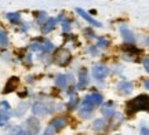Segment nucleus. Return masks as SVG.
Here are the masks:
<instances>
[{"label": "nucleus", "mask_w": 149, "mask_h": 135, "mask_svg": "<svg viewBox=\"0 0 149 135\" xmlns=\"http://www.w3.org/2000/svg\"><path fill=\"white\" fill-rule=\"evenodd\" d=\"M128 112H138V110H149V95H138L127 103Z\"/></svg>", "instance_id": "nucleus-1"}, {"label": "nucleus", "mask_w": 149, "mask_h": 135, "mask_svg": "<svg viewBox=\"0 0 149 135\" xmlns=\"http://www.w3.org/2000/svg\"><path fill=\"white\" fill-rule=\"evenodd\" d=\"M70 58H72V55H70L69 50L66 48H59L57 53H55V55H54V62L57 64V65L59 66H65L69 64Z\"/></svg>", "instance_id": "nucleus-2"}, {"label": "nucleus", "mask_w": 149, "mask_h": 135, "mask_svg": "<svg viewBox=\"0 0 149 135\" xmlns=\"http://www.w3.org/2000/svg\"><path fill=\"white\" fill-rule=\"evenodd\" d=\"M102 103V97L100 94H90V95H87L84 98V101H83V106L86 108H90V109H94L95 106L98 105H101Z\"/></svg>", "instance_id": "nucleus-3"}, {"label": "nucleus", "mask_w": 149, "mask_h": 135, "mask_svg": "<svg viewBox=\"0 0 149 135\" xmlns=\"http://www.w3.org/2000/svg\"><path fill=\"white\" fill-rule=\"evenodd\" d=\"M28 132L31 135H37L39 131H40V121L36 119V117H29L28 119Z\"/></svg>", "instance_id": "nucleus-4"}, {"label": "nucleus", "mask_w": 149, "mask_h": 135, "mask_svg": "<svg viewBox=\"0 0 149 135\" xmlns=\"http://www.w3.org/2000/svg\"><path fill=\"white\" fill-rule=\"evenodd\" d=\"M76 12H77V14H79V15L81 17V18H84V19H86L87 22H88V24H91L93 26L102 28V24H101V22H98L97 19H94V18H93L91 15H88V14H87V12H86V11L83 10V8H79V7H77V8H76Z\"/></svg>", "instance_id": "nucleus-5"}, {"label": "nucleus", "mask_w": 149, "mask_h": 135, "mask_svg": "<svg viewBox=\"0 0 149 135\" xmlns=\"http://www.w3.org/2000/svg\"><path fill=\"white\" fill-rule=\"evenodd\" d=\"M93 76H94L95 79H98V80L105 79L108 76V68L107 66H102V65L94 66V68H93Z\"/></svg>", "instance_id": "nucleus-6"}, {"label": "nucleus", "mask_w": 149, "mask_h": 135, "mask_svg": "<svg viewBox=\"0 0 149 135\" xmlns=\"http://www.w3.org/2000/svg\"><path fill=\"white\" fill-rule=\"evenodd\" d=\"M117 91L120 92V94H130V92L133 91V83H130V81H120L119 84H117Z\"/></svg>", "instance_id": "nucleus-7"}, {"label": "nucleus", "mask_w": 149, "mask_h": 135, "mask_svg": "<svg viewBox=\"0 0 149 135\" xmlns=\"http://www.w3.org/2000/svg\"><path fill=\"white\" fill-rule=\"evenodd\" d=\"M55 24H57V18H48L47 21L42 25V32L43 33L51 32L54 29V26H55Z\"/></svg>", "instance_id": "nucleus-8"}, {"label": "nucleus", "mask_w": 149, "mask_h": 135, "mask_svg": "<svg viewBox=\"0 0 149 135\" xmlns=\"http://www.w3.org/2000/svg\"><path fill=\"white\" fill-rule=\"evenodd\" d=\"M120 32H122L123 39H124L127 43H134V35L130 32V30H128L127 26L122 25V26H120Z\"/></svg>", "instance_id": "nucleus-9"}, {"label": "nucleus", "mask_w": 149, "mask_h": 135, "mask_svg": "<svg viewBox=\"0 0 149 135\" xmlns=\"http://www.w3.org/2000/svg\"><path fill=\"white\" fill-rule=\"evenodd\" d=\"M87 83H88V79H87V70L83 69L80 70V75H79V83H77V88L81 90V88H84L87 86Z\"/></svg>", "instance_id": "nucleus-10"}, {"label": "nucleus", "mask_w": 149, "mask_h": 135, "mask_svg": "<svg viewBox=\"0 0 149 135\" xmlns=\"http://www.w3.org/2000/svg\"><path fill=\"white\" fill-rule=\"evenodd\" d=\"M32 110H33V113L36 114V116H46V114H47V109H46V106L42 105L40 102L35 103V105H33V108H32Z\"/></svg>", "instance_id": "nucleus-11"}, {"label": "nucleus", "mask_w": 149, "mask_h": 135, "mask_svg": "<svg viewBox=\"0 0 149 135\" xmlns=\"http://www.w3.org/2000/svg\"><path fill=\"white\" fill-rule=\"evenodd\" d=\"M17 86H18V79H17V77H11L10 80H8V83L6 84L4 92H11V91H14V90L17 88Z\"/></svg>", "instance_id": "nucleus-12"}, {"label": "nucleus", "mask_w": 149, "mask_h": 135, "mask_svg": "<svg viewBox=\"0 0 149 135\" xmlns=\"http://www.w3.org/2000/svg\"><path fill=\"white\" fill-rule=\"evenodd\" d=\"M65 124H66V120L64 117H57V119H54L51 121V125H53L55 130H61V128H64Z\"/></svg>", "instance_id": "nucleus-13"}, {"label": "nucleus", "mask_w": 149, "mask_h": 135, "mask_svg": "<svg viewBox=\"0 0 149 135\" xmlns=\"http://www.w3.org/2000/svg\"><path fill=\"white\" fill-rule=\"evenodd\" d=\"M66 76L65 75H58L57 76V79H55V84L59 87V88H65L66 87Z\"/></svg>", "instance_id": "nucleus-14"}, {"label": "nucleus", "mask_w": 149, "mask_h": 135, "mask_svg": "<svg viewBox=\"0 0 149 135\" xmlns=\"http://www.w3.org/2000/svg\"><path fill=\"white\" fill-rule=\"evenodd\" d=\"M6 17H7V18L13 22V24H18V22H19V19H21V17H19V14H18V12H8Z\"/></svg>", "instance_id": "nucleus-15"}, {"label": "nucleus", "mask_w": 149, "mask_h": 135, "mask_svg": "<svg viewBox=\"0 0 149 135\" xmlns=\"http://www.w3.org/2000/svg\"><path fill=\"white\" fill-rule=\"evenodd\" d=\"M113 108H112V103H108V105H105L104 108H102V113L105 114V116H108V117H111V116H113Z\"/></svg>", "instance_id": "nucleus-16"}, {"label": "nucleus", "mask_w": 149, "mask_h": 135, "mask_svg": "<svg viewBox=\"0 0 149 135\" xmlns=\"http://www.w3.org/2000/svg\"><path fill=\"white\" fill-rule=\"evenodd\" d=\"M51 50H53V44H51V42H50V40H43L42 51H44V53H50Z\"/></svg>", "instance_id": "nucleus-17"}, {"label": "nucleus", "mask_w": 149, "mask_h": 135, "mask_svg": "<svg viewBox=\"0 0 149 135\" xmlns=\"http://www.w3.org/2000/svg\"><path fill=\"white\" fill-rule=\"evenodd\" d=\"M48 19V17H47V14L44 12V11H39L37 12V24H44V22Z\"/></svg>", "instance_id": "nucleus-18"}, {"label": "nucleus", "mask_w": 149, "mask_h": 135, "mask_svg": "<svg viewBox=\"0 0 149 135\" xmlns=\"http://www.w3.org/2000/svg\"><path fill=\"white\" fill-rule=\"evenodd\" d=\"M104 125H105V121H104L102 119H98V120H95V121H94L93 128L98 131V130H101V128H104Z\"/></svg>", "instance_id": "nucleus-19"}, {"label": "nucleus", "mask_w": 149, "mask_h": 135, "mask_svg": "<svg viewBox=\"0 0 149 135\" xmlns=\"http://www.w3.org/2000/svg\"><path fill=\"white\" fill-rule=\"evenodd\" d=\"M91 110L93 109H90V108H86V106H83V108L80 109V112H79V114L81 116V117H88L91 114Z\"/></svg>", "instance_id": "nucleus-20"}, {"label": "nucleus", "mask_w": 149, "mask_h": 135, "mask_svg": "<svg viewBox=\"0 0 149 135\" xmlns=\"http://www.w3.org/2000/svg\"><path fill=\"white\" fill-rule=\"evenodd\" d=\"M8 43V39H7V35H6L3 30H0V46H6Z\"/></svg>", "instance_id": "nucleus-21"}, {"label": "nucleus", "mask_w": 149, "mask_h": 135, "mask_svg": "<svg viewBox=\"0 0 149 135\" xmlns=\"http://www.w3.org/2000/svg\"><path fill=\"white\" fill-rule=\"evenodd\" d=\"M107 46H108V42L105 40V39H102V37L98 39V47H101V48H105Z\"/></svg>", "instance_id": "nucleus-22"}, {"label": "nucleus", "mask_w": 149, "mask_h": 135, "mask_svg": "<svg viewBox=\"0 0 149 135\" xmlns=\"http://www.w3.org/2000/svg\"><path fill=\"white\" fill-rule=\"evenodd\" d=\"M54 130H55V128H54L53 125H48L47 130H46V132H44V134H46V135H53L54 134Z\"/></svg>", "instance_id": "nucleus-23"}, {"label": "nucleus", "mask_w": 149, "mask_h": 135, "mask_svg": "<svg viewBox=\"0 0 149 135\" xmlns=\"http://www.w3.org/2000/svg\"><path fill=\"white\" fill-rule=\"evenodd\" d=\"M31 50H33V51H40V50H42V44H32V46H31Z\"/></svg>", "instance_id": "nucleus-24"}, {"label": "nucleus", "mask_w": 149, "mask_h": 135, "mask_svg": "<svg viewBox=\"0 0 149 135\" xmlns=\"http://www.w3.org/2000/svg\"><path fill=\"white\" fill-rule=\"evenodd\" d=\"M144 66H145V70L149 73V58H145L144 60Z\"/></svg>", "instance_id": "nucleus-25"}, {"label": "nucleus", "mask_w": 149, "mask_h": 135, "mask_svg": "<svg viewBox=\"0 0 149 135\" xmlns=\"http://www.w3.org/2000/svg\"><path fill=\"white\" fill-rule=\"evenodd\" d=\"M141 135H149V130L146 127H142V128H141Z\"/></svg>", "instance_id": "nucleus-26"}, {"label": "nucleus", "mask_w": 149, "mask_h": 135, "mask_svg": "<svg viewBox=\"0 0 149 135\" xmlns=\"http://www.w3.org/2000/svg\"><path fill=\"white\" fill-rule=\"evenodd\" d=\"M62 28L64 30H69V22H62Z\"/></svg>", "instance_id": "nucleus-27"}, {"label": "nucleus", "mask_w": 149, "mask_h": 135, "mask_svg": "<svg viewBox=\"0 0 149 135\" xmlns=\"http://www.w3.org/2000/svg\"><path fill=\"white\" fill-rule=\"evenodd\" d=\"M76 103H77L76 98H72V101H70V106H76Z\"/></svg>", "instance_id": "nucleus-28"}, {"label": "nucleus", "mask_w": 149, "mask_h": 135, "mask_svg": "<svg viewBox=\"0 0 149 135\" xmlns=\"http://www.w3.org/2000/svg\"><path fill=\"white\" fill-rule=\"evenodd\" d=\"M86 33H88V36H90V37H94V33L91 32L90 29H86Z\"/></svg>", "instance_id": "nucleus-29"}, {"label": "nucleus", "mask_w": 149, "mask_h": 135, "mask_svg": "<svg viewBox=\"0 0 149 135\" xmlns=\"http://www.w3.org/2000/svg\"><path fill=\"white\" fill-rule=\"evenodd\" d=\"M17 135H31V134H29V132H26V131H19Z\"/></svg>", "instance_id": "nucleus-30"}, {"label": "nucleus", "mask_w": 149, "mask_h": 135, "mask_svg": "<svg viewBox=\"0 0 149 135\" xmlns=\"http://www.w3.org/2000/svg\"><path fill=\"white\" fill-rule=\"evenodd\" d=\"M145 87H146V88H149V80L145 81Z\"/></svg>", "instance_id": "nucleus-31"}, {"label": "nucleus", "mask_w": 149, "mask_h": 135, "mask_svg": "<svg viewBox=\"0 0 149 135\" xmlns=\"http://www.w3.org/2000/svg\"><path fill=\"white\" fill-rule=\"evenodd\" d=\"M148 43H149V39H148Z\"/></svg>", "instance_id": "nucleus-32"}]
</instances>
